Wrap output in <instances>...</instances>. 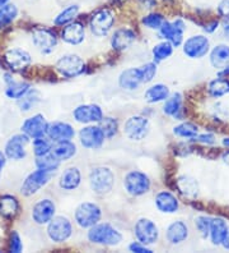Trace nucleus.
<instances>
[{
  "label": "nucleus",
  "mask_w": 229,
  "mask_h": 253,
  "mask_svg": "<svg viewBox=\"0 0 229 253\" xmlns=\"http://www.w3.org/2000/svg\"><path fill=\"white\" fill-rule=\"evenodd\" d=\"M98 126H101L106 138H112L113 136H116L117 130H119V122H117V119L111 117H103V119L98 123Z\"/></svg>",
  "instance_id": "79ce46f5"
},
{
  "label": "nucleus",
  "mask_w": 229,
  "mask_h": 253,
  "mask_svg": "<svg viewBox=\"0 0 229 253\" xmlns=\"http://www.w3.org/2000/svg\"><path fill=\"white\" fill-rule=\"evenodd\" d=\"M49 122L42 114H36L33 117L27 118L21 126V130L26 133L30 138H38V137H46L47 133Z\"/></svg>",
  "instance_id": "6ab92c4d"
},
{
  "label": "nucleus",
  "mask_w": 229,
  "mask_h": 253,
  "mask_svg": "<svg viewBox=\"0 0 229 253\" xmlns=\"http://www.w3.org/2000/svg\"><path fill=\"white\" fill-rule=\"evenodd\" d=\"M141 72V77H143V84H149L154 80L157 74V64L154 62L147 63V64L139 67Z\"/></svg>",
  "instance_id": "49530a36"
},
{
  "label": "nucleus",
  "mask_w": 229,
  "mask_h": 253,
  "mask_svg": "<svg viewBox=\"0 0 229 253\" xmlns=\"http://www.w3.org/2000/svg\"><path fill=\"white\" fill-rule=\"evenodd\" d=\"M18 17V8L15 4H5L0 8V28L10 25Z\"/></svg>",
  "instance_id": "4c0bfd02"
},
{
  "label": "nucleus",
  "mask_w": 229,
  "mask_h": 253,
  "mask_svg": "<svg viewBox=\"0 0 229 253\" xmlns=\"http://www.w3.org/2000/svg\"><path fill=\"white\" fill-rule=\"evenodd\" d=\"M32 42L38 51L42 54H50L58 45V36L50 28L36 27L32 31Z\"/></svg>",
  "instance_id": "9d476101"
},
{
  "label": "nucleus",
  "mask_w": 229,
  "mask_h": 253,
  "mask_svg": "<svg viewBox=\"0 0 229 253\" xmlns=\"http://www.w3.org/2000/svg\"><path fill=\"white\" fill-rule=\"evenodd\" d=\"M88 239L95 244L112 247L121 243L122 234L108 222H102V224L98 222L95 226L89 228Z\"/></svg>",
  "instance_id": "f257e3e1"
},
{
  "label": "nucleus",
  "mask_w": 229,
  "mask_h": 253,
  "mask_svg": "<svg viewBox=\"0 0 229 253\" xmlns=\"http://www.w3.org/2000/svg\"><path fill=\"white\" fill-rule=\"evenodd\" d=\"M73 117L78 123L82 124L99 123L103 119V111L101 106L96 104H86L76 106L73 111Z\"/></svg>",
  "instance_id": "a211bd4d"
},
{
  "label": "nucleus",
  "mask_w": 229,
  "mask_h": 253,
  "mask_svg": "<svg viewBox=\"0 0 229 253\" xmlns=\"http://www.w3.org/2000/svg\"><path fill=\"white\" fill-rule=\"evenodd\" d=\"M143 84L140 68H129L122 71L119 76V86L122 90L134 91Z\"/></svg>",
  "instance_id": "b1692460"
},
{
  "label": "nucleus",
  "mask_w": 229,
  "mask_h": 253,
  "mask_svg": "<svg viewBox=\"0 0 229 253\" xmlns=\"http://www.w3.org/2000/svg\"><path fill=\"white\" fill-rule=\"evenodd\" d=\"M218 26H219V22H218V21H213V22H211V23H209V25L205 26L204 30L206 32H208V34H213V32L215 31V30H217V28H218Z\"/></svg>",
  "instance_id": "603ef678"
},
{
  "label": "nucleus",
  "mask_w": 229,
  "mask_h": 253,
  "mask_svg": "<svg viewBox=\"0 0 229 253\" xmlns=\"http://www.w3.org/2000/svg\"><path fill=\"white\" fill-rule=\"evenodd\" d=\"M89 184L96 195H107L112 191L115 185V174L107 167L93 168L89 174Z\"/></svg>",
  "instance_id": "f03ea898"
},
{
  "label": "nucleus",
  "mask_w": 229,
  "mask_h": 253,
  "mask_svg": "<svg viewBox=\"0 0 229 253\" xmlns=\"http://www.w3.org/2000/svg\"><path fill=\"white\" fill-rule=\"evenodd\" d=\"M56 71L66 78H74L84 73L86 71V63L75 54H66L63 55L56 62Z\"/></svg>",
  "instance_id": "423d86ee"
},
{
  "label": "nucleus",
  "mask_w": 229,
  "mask_h": 253,
  "mask_svg": "<svg viewBox=\"0 0 229 253\" xmlns=\"http://www.w3.org/2000/svg\"><path fill=\"white\" fill-rule=\"evenodd\" d=\"M163 113L168 117L181 121L182 119V95L178 92L169 95L163 105Z\"/></svg>",
  "instance_id": "2f4dec72"
},
{
  "label": "nucleus",
  "mask_w": 229,
  "mask_h": 253,
  "mask_svg": "<svg viewBox=\"0 0 229 253\" xmlns=\"http://www.w3.org/2000/svg\"><path fill=\"white\" fill-rule=\"evenodd\" d=\"M104 137L99 126H87L82 128L79 132V141L83 147L88 150H97L101 148L103 145Z\"/></svg>",
  "instance_id": "f3484780"
},
{
  "label": "nucleus",
  "mask_w": 229,
  "mask_h": 253,
  "mask_svg": "<svg viewBox=\"0 0 229 253\" xmlns=\"http://www.w3.org/2000/svg\"><path fill=\"white\" fill-rule=\"evenodd\" d=\"M173 45L167 40L163 41V42L157 43L156 46L153 47V58H154L156 62H163V60L168 59L173 54Z\"/></svg>",
  "instance_id": "c9c22d12"
},
{
  "label": "nucleus",
  "mask_w": 229,
  "mask_h": 253,
  "mask_svg": "<svg viewBox=\"0 0 229 253\" xmlns=\"http://www.w3.org/2000/svg\"><path fill=\"white\" fill-rule=\"evenodd\" d=\"M30 137L23 132L10 137V138L6 141L5 146H4V154H5L6 159L14 161L23 160V159L27 156L26 146L30 143Z\"/></svg>",
  "instance_id": "9b49d317"
},
{
  "label": "nucleus",
  "mask_w": 229,
  "mask_h": 253,
  "mask_svg": "<svg viewBox=\"0 0 229 253\" xmlns=\"http://www.w3.org/2000/svg\"><path fill=\"white\" fill-rule=\"evenodd\" d=\"M223 146H226L227 148H229V137H226V138H223Z\"/></svg>",
  "instance_id": "4d7b16f0"
},
{
  "label": "nucleus",
  "mask_w": 229,
  "mask_h": 253,
  "mask_svg": "<svg viewBox=\"0 0 229 253\" xmlns=\"http://www.w3.org/2000/svg\"><path fill=\"white\" fill-rule=\"evenodd\" d=\"M31 90V84L27 82H12L10 84H6L5 95L8 99L19 100Z\"/></svg>",
  "instance_id": "f704fd0d"
},
{
  "label": "nucleus",
  "mask_w": 229,
  "mask_h": 253,
  "mask_svg": "<svg viewBox=\"0 0 229 253\" xmlns=\"http://www.w3.org/2000/svg\"><path fill=\"white\" fill-rule=\"evenodd\" d=\"M229 234V228L227 221H224L223 219L220 217H215V219H211L210 224V237L211 243L214 246H222V243L224 242V239L227 238V235Z\"/></svg>",
  "instance_id": "cd10ccee"
},
{
  "label": "nucleus",
  "mask_w": 229,
  "mask_h": 253,
  "mask_svg": "<svg viewBox=\"0 0 229 253\" xmlns=\"http://www.w3.org/2000/svg\"><path fill=\"white\" fill-rule=\"evenodd\" d=\"M129 251H130V252H136V253H152L153 252L148 246H144V244L140 243V242H132V243L129 246Z\"/></svg>",
  "instance_id": "09e8293b"
},
{
  "label": "nucleus",
  "mask_w": 229,
  "mask_h": 253,
  "mask_svg": "<svg viewBox=\"0 0 229 253\" xmlns=\"http://www.w3.org/2000/svg\"><path fill=\"white\" fill-rule=\"evenodd\" d=\"M224 30H226V32H229V19H228V22L226 23V27H224Z\"/></svg>",
  "instance_id": "bf43d9fd"
},
{
  "label": "nucleus",
  "mask_w": 229,
  "mask_h": 253,
  "mask_svg": "<svg viewBox=\"0 0 229 253\" xmlns=\"http://www.w3.org/2000/svg\"><path fill=\"white\" fill-rule=\"evenodd\" d=\"M55 212L56 206L54 201L50 200V198H43V200L37 201L33 205L32 211H31V216L37 225H46L54 219Z\"/></svg>",
  "instance_id": "dca6fc26"
},
{
  "label": "nucleus",
  "mask_w": 229,
  "mask_h": 253,
  "mask_svg": "<svg viewBox=\"0 0 229 253\" xmlns=\"http://www.w3.org/2000/svg\"><path fill=\"white\" fill-rule=\"evenodd\" d=\"M51 176L52 173L45 171L42 169L34 170L31 174H28L27 178L22 183L21 193L23 196H26V197H30V196L34 195V193H37L42 187H45L50 182Z\"/></svg>",
  "instance_id": "1a4fd4ad"
},
{
  "label": "nucleus",
  "mask_w": 229,
  "mask_h": 253,
  "mask_svg": "<svg viewBox=\"0 0 229 253\" xmlns=\"http://www.w3.org/2000/svg\"><path fill=\"white\" fill-rule=\"evenodd\" d=\"M210 50V41L204 35H196L189 37L183 42V54L190 59L204 58Z\"/></svg>",
  "instance_id": "ddd939ff"
},
{
  "label": "nucleus",
  "mask_w": 229,
  "mask_h": 253,
  "mask_svg": "<svg viewBox=\"0 0 229 253\" xmlns=\"http://www.w3.org/2000/svg\"><path fill=\"white\" fill-rule=\"evenodd\" d=\"M210 224L211 219L208 216H198L195 219L196 229L204 239L209 238V234H210Z\"/></svg>",
  "instance_id": "a18cd8bd"
},
{
  "label": "nucleus",
  "mask_w": 229,
  "mask_h": 253,
  "mask_svg": "<svg viewBox=\"0 0 229 253\" xmlns=\"http://www.w3.org/2000/svg\"><path fill=\"white\" fill-rule=\"evenodd\" d=\"M177 188L185 197L196 198L198 195V184L193 176L182 175L177 179Z\"/></svg>",
  "instance_id": "473e14b6"
},
{
  "label": "nucleus",
  "mask_w": 229,
  "mask_h": 253,
  "mask_svg": "<svg viewBox=\"0 0 229 253\" xmlns=\"http://www.w3.org/2000/svg\"><path fill=\"white\" fill-rule=\"evenodd\" d=\"M124 187L129 195L134 196V197L145 195L150 191L149 176L139 170L129 171L124 178Z\"/></svg>",
  "instance_id": "20e7f679"
},
{
  "label": "nucleus",
  "mask_w": 229,
  "mask_h": 253,
  "mask_svg": "<svg viewBox=\"0 0 229 253\" xmlns=\"http://www.w3.org/2000/svg\"><path fill=\"white\" fill-rule=\"evenodd\" d=\"M173 133L181 138H191L194 139L198 134V128L194 123L183 122L173 128Z\"/></svg>",
  "instance_id": "58836bf2"
},
{
  "label": "nucleus",
  "mask_w": 229,
  "mask_h": 253,
  "mask_svg": "<svg viewBox=\"0 0 229 253\" xmlns=\"http://www.w3.org/2000/svg\"><path fill=\"white\" fill-rule=\"evenodd\" d=\"M218 14L223 18L229 19V0H222L218 4Z\"/></svg>",
  "instance_id": "3c124183"
},
{
  "label": "nucleus",
  "mask_w": 229,
  "mask_h": 253,
  "mask_svg": "<svg viewBox=\"0 0 229 253\" xmlns=\"http://www.w3.org/2000/svg\"><path fill=\"white\" fill-rule=\"evenodd\" d=\"M150 130V124L148 118L143 115H132L124 123L122 132L131 141H141L148 136Z\"/></svg>",
  "instance_id": "39448f33"
},
{
  "label": "nucleus",
  "mask_w": 229,
  "mask_h": 253,
  "mask_svg": "<svg viewBox=\"0 0 229 253\" xmlns=\"http://www.w3.org/2000/svg\"><path fill=\"white\" fill-rule=\"evenodd\" d=\"M34 164H36L37 169H42L45 171H49V173H55L56 170L60 168L61 161L56 159L51 152H49L43 156H37Z\"/></svg>",
  "instance_id": "72a5a7b5"
},
{
  "label": "nucleus",
  "mask_w": 229,
  "mask_h": 253,
  "mask_svg": "<svg viewBox=\"0 0 229 253\" xmlns=\"http://www.w3.org/2000/svg\"><path fill=\"white\" fill-rule=\"evenodd\" d=\"M75 136V130L73 126L65 122H52L49 123L47 126V133L46 137L51 141L52 143L60 142V141H70Z\"/></svg>",
  "instance_id": "aec40b11"
},
{
  "label": "nucleus",
  "mask_w": 229,
  "mask_h": 253,
  "mask_svg": "<svg viewBox=\"0 0 229 253\" xmlns=\"http://www.w3.org/2000/svg\"><path fill=\"white\" fill-rule=\"evenodd\" d=\"M19 207V201L14 196H0V216L4 219H14L18 215Z\"/></svg>",
  "instance_id": "c85d7f7f"
},
{
  "label": "nucleus",
  "mask_w": 229,
  "mask_h": 253,
  "mask_svg": "<svg viewBox=\"0 0 229 253\" xmlns=\"http://www.w3.org/2000/svg\"><path fill=\"white\" fill-rule=\"evenodd\" d=\"M222 160H223V163L226 164L227 167L229 168V150H228V151L224 152L223 155H222Z\"/></svg>",
  "instance_id": "6e6d98bb"
},
{
  "label": "nucleus",
  "mask_w": 229,
  "mask_h": 253,
  "mask_svg": "<svg viewBox=\"0 0 229 253\" xmlns=\"http://www.w3.org/2000/svg\"><path fill=\"white\" fill-rule=\"evenodd\" d=\"M113 23H115V16H113L112 10L107 9V8L93 13L89 19V27H91L92 34L97 37L106 36L112 30Z\"/></svg>",
  "instance_id": "0eeeda50"
},
{
  "label": "nucleus",
  "mask_w": 229,
  "mask_h": 253,
  "mask_svg": "<svg viewBox=\"0 0 229 253\" xmlns=\"http://www.w3.org/2000/svg\"><path fill=\"white\" fill-rule=\"evenodd\" d=\"M134 234L137 242L143 243L144 246H152L157 243L159 238L158 226L149 219H139L134 226Z\"/></svg>",
  "instance_id": "f8f14e48"
},
{
  "label": "nucleus",
  "mask_w": 229,
  "mask_h": 253,
  "mask_svg": "<svg viewBox=\"0 0 229 253\" xmlns=\"http://www.w3.org/2000/svg\"><path fill=\"white\" fill-rule=\"evenodd\" d=\"M4 82H5V84H10L12 82H14V80H13V77H12V74L10 73L4 74Z\"/></svg>",
  "instance_id": "5fc2aeb1"
},
{
  "label": "nucleus",
  "mask_w": 229,
  "mask_h": 253,
  "mask_svg": "<svg viewBox=\"0 0 229 253\" xmlns=\"http://www.w3.org/2000/svg\"><path fill=\"white\" fill-rule=\"evenodd\" d=\"M61 39L70 45H79L86 39V28L80 22H71L63 28Z\"/></svg>",
  "instance_id": "5701e85b"
},
{
  "label": "nucleus",
  "mask_w": 229,
  "mask_h": 253,
  "mask_svg": "<svg viewBox=\"0 0 229 253\" xmlns=\"http://www.w3.org/2000/svg\"><path fill=\"white\" fill-rule=\"evenodd\" d=\"M6 160H8V159H6L5 154H4L3 151H0V170L3 169L6 165Z\"/></svg>",
  "instance_id": "864d4df0"
},
{
  "label": "nucleus",
  "mask_w": 229,
  "mask_h": 253,
  "mask_svg": "<svg viewBox=\"0 0 229 253\" xmlns=\"http://www.w3.org/2000/svg\"><path fill=\"white\" fill-rule=\"evenodd\" d=\"M210 63L220 74L229 73V46L220 43L210 51Z\"/></svg>",
  "instance_id": "412c9836"
},
{
  "label": "nucleus",
  "mask_w": 229,
  "mask_h": 253,
  "mask_svg": "<svg viewBox=\"0 0 229 253\" xmlns=\"http://www.w3.org/2000/svg\"><path fill=\"white\" fill-rule=\"evenodd\" d=\"M8 3H9V0H0V8H1V6H4L5 4H8Z\"/></svg>",
  "instance_id": "13d9d810"
},
{
  "label": "nucleus",
  "mask_w": 229,
  "mask_h": 253,
  "mask_svg": "<svg viewBox=\"0 0 229 253\" xmlns=\"http://www.w3.org/2000/svg\"><path fill=\"white\" fill-rule=\"evenodd\" d=\"M0 174H1V170H0Z\"/></svg>",
  "instance_id": "052dcab7"
},
{
  "label": "nucleus",
  "mask_w": 229,
  "mask_h": 253,
  "mask_svg": "<svg viewBox=\"0 0 229 253\" xmlns=\"http://www.w3.org/2000/svg\"><path fill=\"white\" fill-rule=\"evenodd\" d=\"M102 217L101 207L93 202H83L75 209L74 220L82 229H89L99 222Z\"/></svg>",
  "instance_id": "7ed1b4c3"
},
{
  "label": "nucleus",
  "mask_w": 229,
  "mask_h": 253,
  "mask_svg": "<svg viewBox=\"0 0 229 253\" xmlns=\"http://www.w3.org/2000/svg\"><path fill=\"white\" fill-rule=\"evenodd\" d=\"M4 62L10 71L21 72L25 71L32 64V58L28 51L19 47H12L4 53Z\"/></svg>",
  "instance_id": "2eb2a0df"
},
{
  "label": "nucleus",
  "mask_w": 229,
  "mask_h": 253,
  "mask_svg": "<svg viewBox=\"0 0 229 253\" xmlns=\"http://www.w3.org/2000/svg\"><path fill=\"white\" fill-rule=\"evenodd\" d=\"M135 40H136L135 32L130 28L122 27L113 32L112 37H111V46L117 51H124L131 46Z\"/></svg>",
  "instance_id": "4be33fe9"
},
{
  "label": "nucleus",
  "mask_w": 229,
  "mask_h": 253,
  "mask_svg": "<svg viewBox=\"0 0 229 253\" xmlns=\"http://www.w3.org/2000/svg\"><path fill=\"white\" fill-rule=\"evenodd\" d=\"M82 183V173L76 167H69L63 171L59 179V185L64 191H74Z\"/></svg>",
  "instance_id": "393cba45"
},
{
  "label": "nucleus",
  "mask_w": 229,
  "mask_h": 253,
  "mask_svg": "<svg viewBox=\"0 0 229 253\" xmlns=\"http://www.w3.org/2000/svg\"><path fill=\"white\" fill-rule=\"evenodd\" d=\"M171 91L168 88V86L163 84H153L144 92V99L148 104H158V102H163L169 97Z\"/></svg>",
  "instance_id": "c756f323"
},
{
  "label": "nucleus",
  "mask_w": 229,
  "mask_h": 253,
  "mask_svg": "<svg viewBox=\"0 0 229 253\" xmlns=\"http://www.w3.org/2000/svg\"><path fill=\"white\" fill-rule=\"evenodd\" d=\"M51 154L59 159L60 161L70 160L76 155V146L75 143L70 141H60V142H55L52 145Z\"/></svg>",
  "instance_id": "7c9ffc66"
},
{
  "label": "nucleus",
  "mask_w": 229,
  "mask_h": 253,
  "mask_svg": "<svg viewBox=\"0 0 229 253\" xmlns=\"http://www.w3.org/2000/svg\"><path fill=\"white\" fill-rule=\"evenodd\" d=\"M73 234L71 221L65 216H54L47 224V235L55 243H64Z\"/></svg>",
  "instance_id": "6e6552de"
},
{
  "label": "nucleus",
  "mask_w": 229,
  "mask_h": 253,
  "mask_svg": "<svg viewBox=\"0 0 229 253\" xmlns=\"http://www.w3.org/2000/svg\"><path fill=\"white\" fill-rule=\"evenodd\" d=\"M194 141H196L198 143H202V145H213L215 142V137L211 133H204V134H197L194 138Z\"/></svg>",
  "instance_id": "8fccbe9b"
},
{
  "label": "nucleus",
  "mask_w": 229,
  "mask_h": 253,
  "mask_svg": "<svg viewBox=\"0 0 229 253\" xmlns=\"http://www.w3.org/2000/svg\"><path fill=\"white\" fill-rule=\"evenodd\" d=\"M186 31V23L181 18L174 19L173 22H167L162 25V27L159 28L161 36L164 40L169 41L174 47L181 46L183 43V34Z\"/></svg>",
  "instance_id": "4468645a"
},
{
  "label": "nucleus",
  "mask_w": 229,
  "mask_h": 253,
  "mask_svg": "<svg viewBox=\"0 0 229 253\" xmlns=\"http://www.w3.org/2000/svg\"><path fill=\"white\" fill-rule=\"evenodd\" d=\"M9 251L14 253H21L23 251V243H22V239L19 237V234L15 230H13L10 233L9 238Z\"/></svg>",
  "instance_id": "de8ad7c7"
},
{
  "label": "nucleus",
  "mask_w": 229,
  "mask_h": 253,
  "mask_svg": "<svg viewBox=\"0 0 229 253\" xmlns=\"http://www.w3.org/2000/svg\"><path fill=\"white\" fill-rule=\"evenodd\" d=\"M141 23L150 30H159L164 23V17L159 13H150L141 19Z\"/></svg>",
  "instance_id": "c03bdc74"
},
{
  "label": "nucleus",
  "mask_w": 229,
  "mask_h": 253,
  "mask_svg": "<svg viewBox=\"0 0 229 253\" xmlns=\"http://www.w3.org/2000/svg\"><path fill=\"white\" fill-rule=\"evenodd\" d=\"M78 13H79V6L73 4V5L66 6L63 12H60L58 14V17L55 18L54 23L56 26H66L69 23L74 21L76 16H78Z\"/></svg>",
  "instance_id": "e433bc0d"
},
{
  "label": "nucleus",
  "mask_w": 229,
  "mask_h": 253,
  "mask_svg": "<svg viewBox=\"0 0 229 253\" xmlns=\"http://www.w3.org/2000/svg\"><path fill=\"white\" fill-rule=\"evenodd\" d=\"M156 206L163 213H174L178 211V200L171 192L162 191L156 196Z\"/></svg>",
  "instance_id": "bb28decb"
},
{
  "label": "nucleus",
  "mask_w": 229,
  "mask_h": 253,
  "mask_svg": "<svg viewBox=\"0 0 229 253\" xmlns=\"http://www.w3.org/2000/svg\"><path fill=\"white\" fill-rule=\"evenodd\" d=\"M40 100H41L40 92L31 88V90L23 96V97H21V99L18 100V105L22 111H30L31 109L33 108V106H36L37 104L40 102Z\"/></svg>",
  "instance_id": "ea45409f"
},
{
  "label": "nucleus",
  "mask_w": 229,
  "mask_h": 253,
  "mask_svg": "<svg viewBox=\"0 0 229 253\" xmlns=\"http://www.w3.org/2000/svg\"><path fill=\"white\" fill-rule=\"evenodd\" d=\"M208 90L213 97H222V96L229 93V81L223 80V78H217L209 84Z\"/></svg>",
  "instance_id": "a19ab883"
},
{
  "label": "nucleus",
  "mask_w": 229,
  "mask_h": 253,
  "mask_svg": "<svg viewBox=\"0 0 229 253\" xmlns=\"http://www.w3.org/2000/svg\"><path fill=\"white\" fill-rule=\"evenodd\" d=\"M32 148H33L34 156H43V155L51 152L52 142L46 137H38V138H33L32 142Z\"/></svg>",
  "instance_id": "37998d69"
},
{
  "label": "nucleus",
  "mask_w": 229,
  "mask_h": 253,
  "mask_svg": "<svg viewBox=\"0 0 229 253\" xmlns=\"http://www.w3.org/2000/svg\"><path fill=\"white\" fill-rule=\"evenodd\" d=\"M165 238H167V241L171 244L183 243L189 238V226H187L186 222L181 221V220L173 221L167 228Z\"/></svg>",
  "instance_id": "a878e982"
}]
</instances>
